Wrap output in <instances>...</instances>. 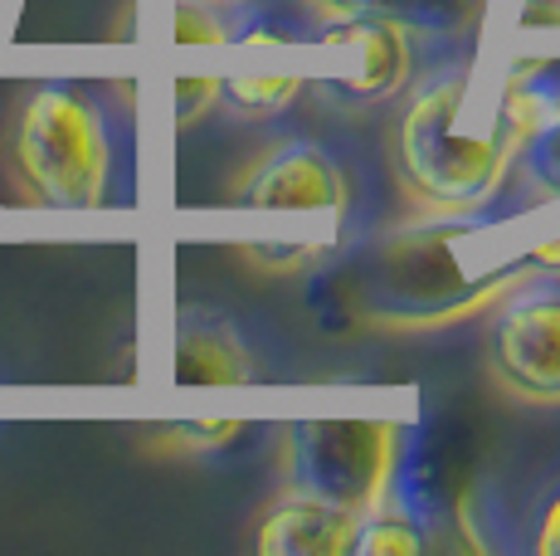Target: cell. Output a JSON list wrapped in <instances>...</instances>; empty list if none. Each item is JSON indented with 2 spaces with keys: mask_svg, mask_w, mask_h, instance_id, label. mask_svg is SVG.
<instances>
[{
  "mask_svg": "<svg viewBox=\"0 0 560 556\" xmlns=\"http://www.w3.org/2000/svg\"><path fill=\"white\" fill-rule=\"evenodd\" d=\"M488 377L512 401L560 410V274L526 278L488 313Z\"/></svg>",
  "mask_w": 560,
  "mask_h": 556,
  "instance_id": "7",
  "label": "cell"
},
{
  "mask_svg": "<svg viewBox=\"0 0 560 556\" xmlns=\"http://www.w3.org/2000/svg\"><path fill=\"white\" fill-rule=\"evenodd\" d=\"M303 39V30L298 25H278L273 10H258V20H249V25H234V39L230 49H288Z\"/></svg>",
  "mask_w": 560,
  "mask_h": 556,
  "instance_id": "18",
  "label": "cell"
},
{
  "mask_svg": "<svg viewBox=\"0 0 560 556\" xmlns=\"http://www.w3.org/2000/svg\"><path fill=\"white\" fill-rule=\"evenodd\" d=\"M532 552L536 556H560V494L541 508V522L532 532Z\"/></svg>",
  "mask_w": 560,
  "mask_h": 556,
  "instance_id": "20",
  "label": "cell"
},
{
  "mask_svg": "<svg viewBox=\"0 0 560 556\" xmlns=\"http://www.w3.org/2000/svg\"><path fill=\"white\" fill-rule=\"evenodd\" d=\"M230 206L258 220H298L307 230L341 234L357 210V181L337 152L312 137H283L264 147L249 166L234 176Z\"/></svg>",
  "mask_w": 560,
  "mask_h": 556,
  "instance_id": "5",
  "label": "cell"
},
{
  "mask_svg": "<svg viewBox=\"0 0 560 556\" xmlns=\"http://www.w3.org/2000/svg\"><path fill=\"white\" fill-rule=\"evenodd\" d=\"M312 15H337V10H365L405 25L415 39H454L478 15V0H298Z\"/></svg>",
  "mask_w": 560,
  "mask_h": 556,
  "instance_id": "11",
  "label": "cell"
},
{
  "mask_svg": "<svg viewBox=\"0 0 560 556\" xmlns=\"http://www.w3.org/2000/svg\"><path fill=\"white\" fill-rule=\"evenodd\" d=\"M307 39L317 45V55L351 59V69L341 63L337 73H312V89L331 108H385L415 83V35L385 15H365V10L317 15V30Z\"/></svg>",
  "mask_w": 560,
  "mask_h": 556,
  "instance_id": "6",
  "label": "cell"
},
{
  "mask_svg": "<svg viewBox=\"0 0 560 556\" xmlns=\"http://www.w3.org/2000/svg\"><path fill=\"white\" fill-rule=\"evenodd\" d=\"M409 449L400 420H288L278 430L283 488L347 512H371L395 494Z\"/></svg>",
  "mask_w": 560,
  "mask_h": 556,
  "instance_id": "4",
  "label": "cell"
},
{
  "mask_svg": "<svg viewBox=\"0 0 560 556\" xmlns=\"http://www.w3.org/2000/svg\"><path fill=\"white\" fill-rule=\"evenodd\" d=\"M312 93V73H224L220 108H230L244 123H268V117L288 113Z\"/></svg>",
  "mask_w": 560,
  "mask_h": 556,
  "instance_id": "12",
  "label": "cell"
},
{
  "mask_svg": "<svg viewBox=\"0 0 560 556\" xmlns=\"http://www.w3.org/2000/svg\"><path fill=\"white\" fill-rule=\"evenodd\" d=\"M419 552H429L424 518H415L409 502L400 498H385L381 508L361 512L347 547V556H419Z\"/></svg>",
  "mask_w": 560,
  "mask_h": 556,
  "instance_id": "13",
  "label": "cell"
},
{
  "mask_svg": "<svg viewBox=\"0 0 560 556\" xmlns=\"http://www.w3.org/2000/svg\"><path fill=\"white\" fill-rule=\"evenodd\" d=\"M488 108L512 142H522L526 132L560 117V55H551V49H512L498 73V89L488 93Z\"/></svg>",
  "mask_w": 560,
  "mask_h": 556,
  "instance_id": "10",
  "label": "cell"
},
{
  "mask_svg": "<svg viewBox=\"0 0 560 556\" xmlns=\"http://www.w3.org/2000/svg\"><path fill=\"white\" fill-rule=\"evenodd\" d=\"M171 39L180 49H230V10L210 5V0H171Z\"/></svg>",
  "mask_w": 560,
  "mask_h": 556,
  "instance_id": "16",
  "label": "cell"
},
{
  "mask_svg": "<svg viewBox=\"0 0 560 556\" xmlns=\"http://www.w3.org/2000/svg\"><path fill=\"white\" fill-rule=\"evenodd\" d=\"M385 132V162L419 216H488L512 186L516 142L498 127L472 73L458 63L424 73L400 93Z\"/></svg>",
  "mask_w": 560,
  "mask_h": 556,
  "instance_id": "3",
  "label": "cell"
},
{
  "mask_svg": "<svg viewBox=\"0 0 560 556\" xmlns=\"http://www.w3.org/2000/svg\"><path fill=\"white\" fill-rule=\"evenodd\" d=\"M512 181H522L536 196V206L556 210L560 206V117L541 123L536 132H526L512 152Z\"/></svg>",
  "mask_w": 560,
  "mask_h": 556,
  "instance_id": "14",
  "label": "cell"
},
{
  "mask_svg": "<svg viewBox=\"0 0 560 556\" xmlns=\"http://www.w3.org/2000/svg\"><path fill=\"white\" fill-rule=\"evenodd\" d=\"M361 512L278 488L254 518V547L264 556H347Z\"/></svg>",
  "mask_w": 560,
  "mask_h": 556,
  "instance_id": "9",
  "label": "cell"
},
{
  "mask_svg": "<svg viewBox=\"0 0 560 556\" xmlns=\"http://www.w3.org/2000/svg\"><path fill=\"white\" fill-rule=\"evenodd\" d=\"M522 264H526V269H532L536 278H556V274H560V230L541 234V240H526Z\"/></svg>",
  "mask_w": 560,
  "mask_h": 556,
  "instance_id": "19",
  "label": "cell"
},
{
  "mask_svg": "<svg viewBox=\"0 0 560 556\" xmlns=\"http://www.w3.org/2000/svg\"><path fill=\"white\" fill-rule=\"evenodd\" d=\"M10 196L45 216H98L132 196L122 113L83 79H30L0 127Z\"/></svg>",
  "mask_w": 560,
  "mask_h": 556,
  "instance_id": "1",
  "label": "cell"
},
{
  "mask_svg": "<svg viewBox=\"0 0 560 556\" xmlns=\"http://www.w3.org/2000/svg\"><path fill=\"white\" fill-rule=\"evenodd\" d=\"M166 371L176 386H254L264 381V361L249 347L230 313L210 303H186L171 323Z\"/></svg>",
  "mask_w": 560,
  "mask_h": 556,
  "instance_id": "8",
  "label": "cell"
},
{
  "mask_svg": "<svg viewBox=\"0 0 560 556\" xmlns=\"http://www.w3.org/2000/svg\"><path fill=\"white\" fill-rule=\"evenodd\" d=\"M488 216H415L371 240L357 274V308L381 333H439L488 317L516 283L536 278L522 250L472 259Z\"/></svg>",
  "mask_w": 560,
  "mask_h": 556,
  "instance_id": "2",
  "label": "cell"
},
{
  "mask_svg": "<svg viewBox=\"0 0 560 556\" xmlns=\"http://www.w3.org/2000/svg\"><path fill=\"white\" fill-rule=\"evenodd\" d=\"M210 5H220V10H230V15H234V10H244V5H254V0H210Z\"/></svg>",
  "mask_w": 560,
  "mask_h": 556,
  "instance_id": "21",
  "label": "cell"
},
{
  "mask_svg": "<svg viewBox=\"0 0 560 556\" xmlns=\"http://www.w3.org/2000/svg\"><path fill=\"white\" fill-rule=\"evenodd\" d=\"M220 93L224 73H180V79H171V123H176V132H190L210 113H220Z\"/></svg>",
  "mask_w": 560,
  "mask_h": 556,
  "instance_id": "17",
  "label": "cell"
},
{
  "mask_svg": "<svg viewBox=\"0 0 560 556\" xmlns=\"http://www.w3.org/2000/svg\"><path fill=\"white\" fill-rule=\"evenodd\" d=\"M249 435V420H176V425H156L147 454L161 459H205L220 449L240 444Z\"/></svg>",
  "mask_w": 560,
  "mask_h": 556,
  "instance_id": "15",
  "label": "cell"
}]
</instances>
